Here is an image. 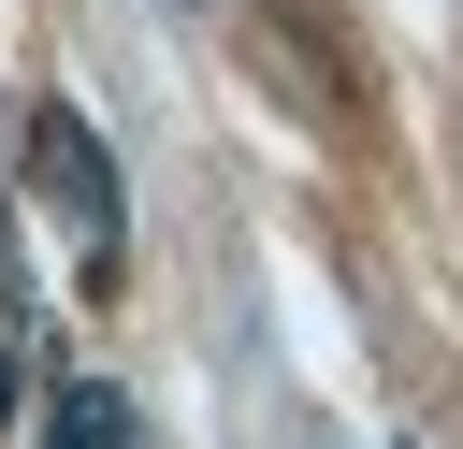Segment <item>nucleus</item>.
<instances>
[{"instance_id":"f03ea898","label":"nucleus","mask_w":463,"mask_h":449,"mask_svg":"<svg viewBox=\"0 0 463 449\" xmlns=\"http://www.w3.org/2000/svg\"><path fill=\"white\" fill-rule=\"evenodd\" d=\"M116 435H130V406H116L101 377H87V391H58V420H43V449H116Z\"/></svg>"},{"instance_id":"7ed1b4c3","label":"nucleus","mask_w":463,"mask_h":449,"mask_svg":"<svg viewBox=\"0 0 463 449\" xmlns=\"http://www.w3.org/2000/svg\"><path fill=\"white\" fill-rule=\"evenodd\" d=\"M0 406H14V348H0Z\"/></svg>"},{"instance_id":"f257e3e1","label":"nucleus","mask_w":463,"mask_h":449,"mask_svg":"<svg viewBox=\"0 0 463 449\" xmlns=\"http://www.w3.org/2000/svg\"><path fill=\"white\" fill-rule=\"evenodd\" d=\"M29 174H43L58 232L87 246V275H116V246H130V188H116V159H101V130H87L72 101H43V116H29Z\"/></svg>"}]
</instances>
